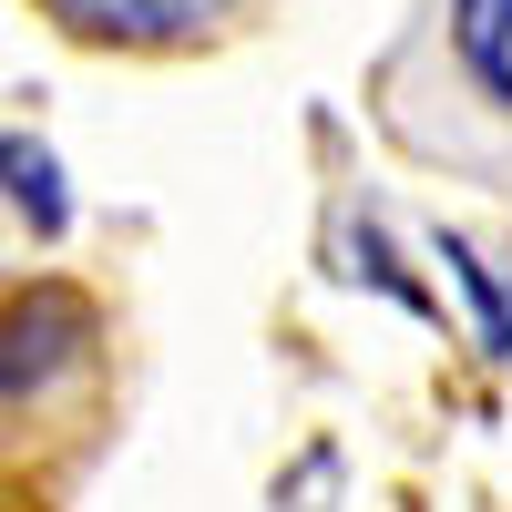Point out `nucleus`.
Returning <instances> with one entry per match:
<instances>
[{
	"instance_id": "nucleus-3",
	"label": "nucleus",
	"mask_w": 512,
	"mask_h": 512,
	"mask_svg": "<svg viewBox=\"0 0 512 512\" xmlns=\"http://www.w3.org/2000/svg\"><path fill=\"white\" fill-rule=\"evenodd\" d=\"M72 41L93 52H216V41H246L267 21V0H41Z\"/></svg>"
},
{
	"instance_id": "nucleus-2",
	"label": "nucleus",
	"mask_w": 512,
	"mask_h": 512,
	"mask_svg": "<svg viewBox=\"0 0 512 512\" xmlns=\"http://www.w3.org/2000/svg\"><path fill=\"white\" fill-rule=\"evenodd\" d=\"M103 308L82 287H11L0 297V482L21 502H52L103 441Z\"/></svg>"
},
{
	"instance_id": "nucleus-1",
	"label": "nucleus",
	"mask_w": 512,
	"mask_h": 512,
	"mask_svg": "<svg viewBox=\"0 0 512 512\" xmlns=\"http://www.w3.org/2000/svg\"><path fill=\"white\" fill-rule=\"evenodd\" d=\"M369 123L420 175L512 205V0H410L369 72Z\"/></svg>"
}]
</instances>
